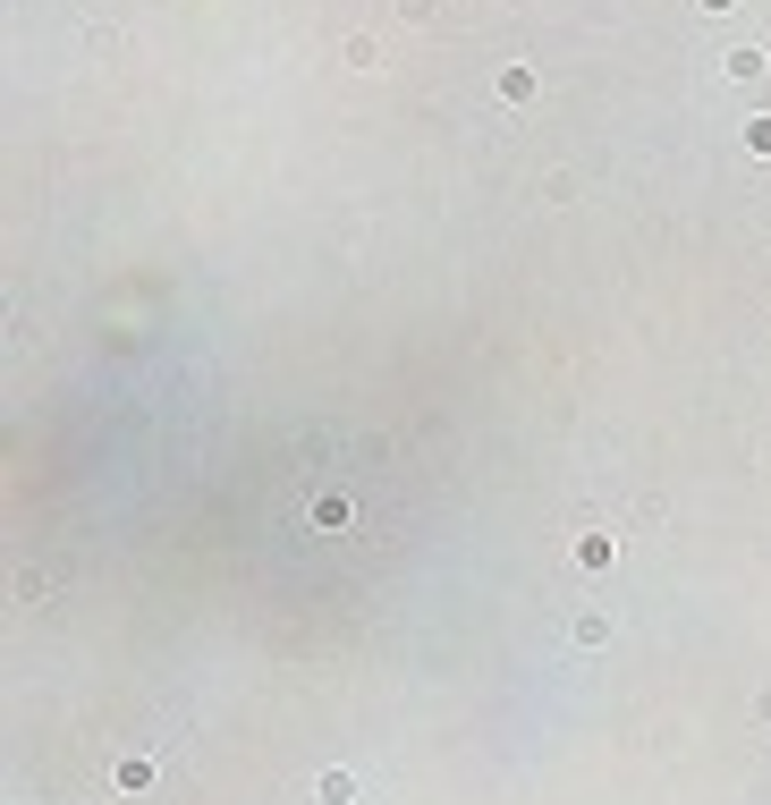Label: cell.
Instances as JSON below:
<instances>
[{
	"label": "cell",
	"mask_w": 771,
	"mask_h": 805,
	"mask_svg": "<svg viewBox=\"0 0 771 805\" xmlns=\"http://www.w3.org/2000/svg\"><path fill=\"white\" fill-rule=\"evenodd\" d=\"M721 77H729V85H755V77H763V51H729Z\"/></svg>",
	"instance_id": "1"
},
{
	"label": "cell",
	"mask_w": 771,
	"mask_h": 805,
	"mask_svg": "<svg viewBox=\"0 0 771 805\" xmlns=\"http://www.w3.org/2000/svg\"><path fill=\"white\" fill-rule=\"evenodd\" d=\"M314 797H322V805H348V797H356V780H348V772H322V780H314Z\"/></svg>",
	"instance_id": "3"
},
{
	"label": "cell",
	"mask_w": 771,
	"mask_h": 805,
	"mask_svg": "<svg viewBox=\"0 0 771 805\" xmlns=\"http://www.w3.org/2000/svg\"><path fill=\"white\" fill-rule=\"evenodd\" d=\"M611 551H619L611 534H577V560H585V568H611Z\"/></svg>",
	"instance_id": "2"
},
{
	"label": "cell",
	"mask_w": 771,
	"mask_h": 805,
	"mask_svg": "<svg viewBox=\"0 0 771 805\" xmlns=\"http://www.w3.org/2000/svg\"><path fill=\"white\" fill-rule=\"evenodd\" d=\"M704 9H712V17H729V9H738V0H704Z\"/></svg>",
	"instance_id": "7"
},
{
	"label": "cell",
	"mask_w": 771,
	"mask_h": 805,
	"mask_svg": "<svg viewBox=\"0 0 771 805\" xmlns=\"http://www.w3.org/2000/svg\"><path fill=\"white\" fill-rule=\"evenodd\" d=\"M577 644H611V611H585L577 619Z\"/></svg>",
	"instance_id": "5"
},
{
	"label": "cell",
	"mask_w": 771,
	"mask_h": 805,
	"mask_svg": "<svg viewBox=\"0 0 771 805\" xmlns=\"http://www.w3.org/2000/svg\"><path fill=\"white\" fill-rule=\"evenodd\" d=\"M746 153H771V119H746Z\"/></svg>",
	"instance_id": "6"
},
{
	"label": "cell",
	"mask_w": 771,
	"mask_h": 805,
	"mask_svg": "<svg viewBox=\"0 0 771 805\" xmlns=\"http://www.w3.org/2000/svg\"><path fill=\"white\" fill-rule=\"evenodd\" d=\"M534 94V68H500V102H526Z\"/></svg>",
	"instance_id": "4"
}]
</instances>
